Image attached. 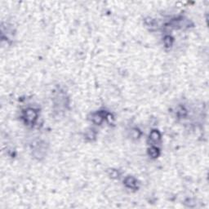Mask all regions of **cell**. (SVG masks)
I'll return each mask as SVG.
<instances>
[{"label":"cell","instance_id":"8","mask_svg":"<svg viewBox=\"0 0 209 209\" xmlns=\"http://www.w3.org/2000/svg\"><path fill=\"white\" fill-rule=\"evenodd\" d=\"M109 176H110L112 179H117L119 178V176H120V174H119V170L110 169V171H109Z\"/></svg>","mask_w":209,"mask_h":209},{"label":"cell","instance_id":"6","mask_svg":"<svg viewBox=\"0 0 209 209\" xmlns=\"http://www.w3.org/2000/svg\"><path fill=\"white\" fill-rule=\"evenodd\" d=\"M96 137H97V132H95L94 130L93 129L87 131L86 134H85V138L90 141H93V140L96 138Z\"/></svg>","mask_w":209,"mask_h":209},{"label":"cell","instance_id":"3","mask_svg":"<svg viewBox=\"0 0 209 209\" xmlns=\"http://www.w3.org/2000/svg\"><path fill=\"white\" fill-rule=\"evenodd\" d=\"M149 139H150V141H151L152 143H154L153 145H155V144H157V143H159V142L161 141V133L159 132V130H157V129L151 130V132H150Z\"/></svg>","mask_w":209,"mask_h":209},{"label":"cell","instance_id":"5","mask_svg":"<svg viewBox=\"0 0 209 209\" xmlns=\"http://www.w3.org/2000/svg\"><path fill=\"white\" fill-rule=\"evenodd\" d=\"M163 44H164V46L167 48H172V46L173 45L174 43V39L172 37V36L170 35H166L165 37L163 38Z\"/></svg>","mask_w":209,"mask_h":209},{"label":"cell","instance_id":"4","mask_svg":"<svg viewBox=\"0 0 209 209\" xmlns=\"http://www.w3.org/2000/svg\"><path fill=\"white\" fill-rule=\"evenodd\" d=\"M148 155L152 159H157L160 155V150L155 145H151L150 147L148 148Z\"/></svg>","mask_w":209,"mask_h":209},{"label":"cell","instance_id":"1","mask_svg":"<svg viewBox=\"0 0 209 209\" xmlns=\"http://www.w3.org/2000/svg\"><path fill=\"white\" fill-rule=\"evenodd\" d=\"M39 113L34 108H27L22 112V119L27 124H34L38 119Z\"/></svg>","mask_w":209,"mask_h":209},{"label":"cell","instance_id":"2","mask_svg":"<svg viewBox=\"0 0 209 209\" xmlns=\"http://www.w3.org/2000/svg\"><path fill=\"white\" fill-rule=\"evenodd\" d=\"M123 184L126 187L130 189H139V182L137 179L135 178L134 176H127L124 180H123Z\"/></svg>","mask_w":209,"mask_h":209},{"label":"cell","instance_id":"7","mask_svg":"<svg viewBox=\"0 0 209 209\" xmlns=\"http://www.w3.org/2000/svg\"><path fill=\"white\" fill-rule=\"evenodd\" d=\"M131 137L133 139H139L141 137V130L138 129V128H132V131H131Z\"/></svg>","mask_w":209,"mask_h":209}]
</instances>
